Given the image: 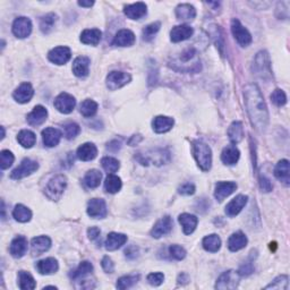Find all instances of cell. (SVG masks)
<instances>
[{
	"mask_svg": "<svg viewBox=\"0 0 290 290\" xmlns=\"http://www.w3.org/2000/svg\"><path fill=\"white\" fill-rule=\"evenodd\" d=\"M244 99L247 114L254 128L258 131L265 130L269 124V111L256 84H249L244 88Z\"/></svg>",
	"mask_w": 290,
	"mask_h": 290,
	"instance_id": "cell-1",
	"label": "cell"
},
{
	"mask_svg": "<svg viewBox=\"0 0 290 290\" xmlns=\"http://www.w3.org/2000/svg\"><path fill=\"white\" fill-rule=\"evenodd\" d=\"M193 154H194L197 165L203 171H208L211 169L212 151L210 146L201 141H194L193 142Z\"/></svg>",
	"mask_w": 290,
	"mask_h": 290,
	"instance_id": "cell-2",
	"label": "cell"
},
{
	"mask_svg": "<svg viewBox=\"0 0 290 290\" xmlns=\"http://www.w3.org/2000/svg\"><path fill=\"white\" fill-rule=\"evenodd\" d=\"M135 158H136L137 161L143 166H162L167 164L170 160V153L169 151L164 149H154L146 151L144 153H138Z\"/></svg>",
	"mask_w": 290,
	"mask_h": 290,
	"instance_id": "cell-3",
	"label": "cell"
},
{
	"mask_svg": "<svg viewBox=\"0 0 290 290\" xmlns=\"http://www.w3.org/2000/svg\"><path fill=\"white\" fill-rule=\"evenodd\" d=\"M253 73L258 79L268 81L272 77L271 61L270 56L266 51H260L254 58Z\"/></svg>",
	"mask_w": 290,
	"mask_h": 290,
	"instance_id": "cell-4",
	"label": "cell"
},
{
	"mask_svg": "<svg viewBox=\"0 0 290 290\" xmlns=\"http://www.w3.org/2000/svg\"><path fill=\"white\" fill-rule=\"evenodd\" d=\"M66 186H67V178H66V176L57 175L48 181L44 193L48 196V199L52 201H58L63 196Z\"/></svg>",
	"mask_w": 290,
	"mask_h": 290,
	"instance_id": "cell-5",
	"label": "cell"
},
{
	"mask_svg": "<svg viewBox=\"0 0 290 290\" xmlns=\"http://www.w3.org/2000/svg\"><path fill=\"white\" fill-rule=\"evenodd\" d=\"M239 281H241V274L234 270L223 272L221 276L218 278L215 284V289L220 290H231L238 287Z\"/></svg>",
	"mask_w": 290,
	"mask_h": 290,
	"instance_id": "cell-6",
	"label": "cell"
},
{
	"mask_svg": "<svg viewBox=\"0 0 290 290\" xmlns=\"http://www.w3.org/2000/svg\"><path fill=\"white\" fill-rule=\"evenodd\" d=\"M231 32H233V36L235 40L238 42L242 47H249V45L252 43L253 39L249 30L244 28L243 24L238 19H233L231 21Z\"/></svg>",
	"mask_w": 290,
	"mask_h": 290,
	"instance_id": "cell-7",
	"label": "cell"
},
{
	"mask_svg": "<svg viewBox=\"0 0 290 290\" xmlns=\"http://www.w3.org/2000/svg\"><path fill=\"white\" fill-rule=\"evenodd\" d=\"M131 81V76L128 73L125 72H111L109 75L107 76L106 83L107 87L110 91H116L118 88H122L123 86L128 84Z\"/></svg>",
	"mask_w": 290,
	"mask_h": 290,
	"instance_id": "cell-8",
	"label": "cell"
},
{
	"mask_svg": "<svg viewBox=\"0 0 290 290\" xmlns=\"http://www.w3.org/2000/svg\"><path fill=\"white\" fill-rule=\"evenodd\" d=\"M38 169H39V164L37 161L31 160V159H24L16 169L13 170L10 178L15 180L23 179V178L32 175V173L36 172Z\"/></svg>",
	"mask_w": 290,
	"mask_h": 290,
	"instance_id": "cell-9",
	"label": "cell"
},
{
	"mask_svg": "<svg viewBox=\"0 0 290 290\" xmlns=\"http://www.w3.org/2000/svg\"><path fill=\"white\" fill-rule=\"evenodd\" d=\"M53 104H55V108L59 113L68 115L73 113V110H74L76 106V100L73 95L63 92V93H60L57 96Z\"/></svg>",
	"mask_w": 290,
	"mask_h": 290,
	"instance_id": "cell-10",
	"label": "cell"
},
{
	"mask_svg": "<svg viewBox=\"0 0 290 290\" xmlns=\"http://www.w3.org/2000/svg\"><path fill=\"white\" fill-rule=\"evenodd\" d=\"M13 33L18 39L28 38L32 32V22L28 17H17L13 23Z\"/></svg>",
	"mask_w": 290,
	"mask_h": 290,
	"instance_id": "cell-11",
	"label": "cell"
},
{
	"mask_svg": "<svg viewBox=\"0 0 290 290\" xmlns=\"http://www.w3.org/2000/svg\"><path fill=\"white\" fill-rule=\"evenodd\" d=\"M107 204L102 199H92L87 203V214L93 219H103L107 216Z\"/></svg>",
	"mask_w": 290,
	"mask_h": 290,
	"instance_id": "cell-12",
	"label": "cell"
},
{
	"mask_svg": "<svg viewBox=\"0 0 290 290\" xmlns=\"http://www.w3.org/2000/svg\"><path fill=\"white\" fill-rule=\"evenodd\" d=\"M172 219L169 215H166L160 220H158L156 225L153 226L152 230H151V236L153 238H161L162 236L168 235L172 230Z\"/></svg>",
	"mask_w": 290,
	"mask_h": 290,
	"instance_id": "cell-13",
	"label": "cell"
},
{
	"mask_svg": "<svg viewBox=\"0 0 290 290\" xmlns=\"http://www.w3.org/2000/svg\"><path fill=\"white\" fill-rule=\"evenodd\" d=\"M71 57L72 51L68 47H57L48 53V59L56 65H65L68 63Z\"/></svg>",
	"mask_w": 290,
	"mask_h": 290,
	"instance_id": "cell-14",
	"label": "cell"
},
{
	"mask_svg": "<svg viewBox=\"0 0 290 290\" xmlns=\"http://www.w3.org/2000/svg\"><path fill=\"white\" fill-rule=\"evenodd\" d=\"M237 189V184L234 181H219L215 185L214 197L219 202H222L223 200L230 196Z\"/></svg>",
	"mask_w": 290,
	"mask_h": 290,
	"instance_id": "cell-15",
	"label": "cell"
},
{
	"mask_svg": "<svg viewBox=\"0 0 290 290\" xmlns=\"http://www.w3.org/2000/svg\"><path fill=\"white\" fill-rule=\"evenodd\" d=\"M34 95V90L30 83H22L14 91L13 98L18 103H28Z\"/></svg>",
	"mask_w": 290,
	"mask_h": 290,
	"instance_id": "cell-16",
	"label": "cell"
},
{
	"mask_svg": "<svg viewBox=\"0 0 290 290\" xmlns=\"http://www.w3.org/2000/svg\"><path fill=\"white\" fill-rule=\"evenodd\" d=\"M247 201H249V197H247L246 195L236 196L234 200H231L230 202L227 204L226 214L228 216H230V218L239 214L243 208L245 207V206L247 204Z\"/></svg>",
	"mask_w": 290,
	"mask_h": 290,
	"instance_id": "cell-17",
	"label": "cell"
},
{
	"mask_svg": "<svg viewBox=\"0 0 290 290\" xmlns=\"http://www.w3.org/2000/svg\"><path fill=\"white\" fill-rule=\"evenodd\" d=\"M28 239L23 237V236H18V237L14 238L9 247V252L11 254V256L16 258H21L24 256L26 252H28Z\"/></svg>",
	"mask_w": 290,
	"mask_h": 290,
	"instance_id": "cell-18",
	"label": "cell"
},
{
	"mask_svg": "<svg viewBox=\"0 0 290 290\" xmlns=\"http://www.w3.org/2000/svg\"><path fill=\"white\" fill-rule=\"evenodd\" d=\"M274 176L278 180H280L285 186L290 185V166L288 160H280L274 168Z\"/></svg>",
	"mask_w": 290,
	"mask_h": 290,
	"instance_id": "cell-19",
	"label": "cell"
},
{
	"mask_svg": "<svg viewBox=\"0 0 290 290\" xmlns=\"http://www.w3.org/2000/svg\"><path fill=\"white\" fill-rule=\"evenodd\" d=\"M193 33H194V30H193L192 26L186 24L178 25L172 28L171 32H170V39H171L172 42L178 43V42L187 40L193 36Z\"/></svg>",
	"mask_w": 290,
	"mask_h": 290,
	"instance_id": "cell-20",
	"label": "cell"
},
{
	"mask_svg": "<svg viewBox=\"0 0 290 290\" xmlns=\"http://www.w3.org/2000/svg\"><path fill=\"white\" fill-rule=\"evenodd\" d=\"M61 137H63L61 131L57 128H52V127H48L42 131V140L47 148H55L59 144Z\"/></svg>",
	"mask_w": 290,
	"mask_h": 290,
	"instance_id": "cell-21",
	"label": "cell"
},
{
	"mask_svg": "<svg viewBox=\"0 0 290 290\" xmlns=\"http://www.w3.org/2000/svg\"><path fill=\"white\" fill-rule=\"evenodd\" d=\"M50 247H51V239L47 236H39V237L33 238L31 242V249H32V254L34 256L47 252Z\"/></svg>",
	"mask_w": 290,
	"mask_h": 290,
	"instance_id": "cell-22",
	"label": "cell"
},
{
	"mask_svg": "<svg viewBox=\"0 0 290 290\" xmlns=\"http://www.w3.org/2000/svg\"><path fill=\"white\" fill-rule=\"evenodd\" d=\"M48 118V110L43 106H37L28 115V123L31 126H40Z\"/></svg>",
	"mask_w": 290,
	"mask_h": 290,
	"instance_id": "cell-23",
	"label": "cell"
},
{
	"mask_svg": "<svg viewBox=\"0 0 290 290\" xmlns=\"http://www.w3.org/2000/svg\"><path fill=\"white\" fill-rule=\"evenodd\" d=\"M135 40V34L130 30H121L116 34L113 44L116 47H131Z\"/></svg>",
	"mask_w": 290,
	"mask_h": 290,
	"instance_id": "cell-24",
	"label": "cell"
},
{
	"mask_svg": "<svg viewBox=\"0 0 290 290\" xmlns=\"http://www.w3.org/2000/svg\"><path fill=\"white\" fill-rule=\"evenodd\" d=\"M90 58L80 56L73 63V73L77 77H86L90 73Z\"/></svg>",
	"mask_w": 290,
	"mask_h": 290,
	"instance_id": "cell-25",
	"label": "cell"
},
{
	"mask_svg": "<svg viewBox=\"0 0 290 290\" xmlns=\"http://www.w3.org/2000/svg\"><path fill=\"white\" fill-rule=\"evenodd\" d=\"M77 158L82 161H91L98 156V149L93 143H84L77 149Z\"/></svg>",
	"mask_w": 290,
	"mask_h": 290,
	"instance_id": "cell-26",
	"label": "cell"
},
{
	"mask_svg": "<svg viewBox=\"0 0 290 290\" xmlns=\"http://www.w3.org/2000/svg\"><path fill=\"white\" fill-rule=\"evenodd\" d=\"M127 242V236L124 234H118V233H110L108 235V237L106 239V245L107 250H116L118 249H121L123 245H125V243Z\"/></svg>",
	"mask_w": 290,
	"mask_h": 290,
	"instance_id": "cell-27",
	"label": "cell"
},
{
	"mask_svg": "<svg viewBox=\"0 0 290 290\" xmlns=\"http://www.w3.org/2000/svg\"><path fill=\"white\" fill-rule=\"evenodd\" d=\"M247 243V237L246 235L242 233V231H237V233L233 234L228 239V249H229L231 252H237V250L243 249L244 247H246Z\"/></svg>",
	"mask_w": 290,
	"mask_h": 290,
	"instance_id": "cell-28",
	"label": "cell"
},
{
	"mask_svg": "<svg viewBox=\"0 0 290 290\" xmlns=\"http://www.w3.org/2000/svg\"><path fill=\"white\" fill-rule=\"evenodd\" d=\"M173 124H175V121L172 118L166 117V116H158V117L154 118L152 123L153 130L158 134L167 133V131L172 128Z\"/></svg>",
	"mask_w": 290,
	"mask_h": 290,
	"instance_id": "cell-29",
	"label": "cell"
},
{
	"mask_svg": "<svg viewBox=\"0 0 290 290\" xmlns=\"http://www.w3.org/2000/svg\"><path fill=\"white\" fill-rule=\"evenodd\" d=\"M146 5L144 2H136L133 5H128L125 7L124 13L130 19H141L146 15Z\"/></svg>",
	"mask_w": 290,
	"mask_h": 290,
	"instance_id": "cell-30",
	"label": "cell"
},
{
	"mask_svg": "<svg viewBox=\"0 0 290 290\" xmlns=\"http://www.w3.org/2000/svg\"><path fill=\"white\" fill-rule=\"evenodd\" d=\"M208 34H210L212 40H213L216 49L219 50L220 55L225 56V37H223V32L220 29V26L211 25L210 30H208Z\"/></svg>",
	"mask_w": 290,
	"mask_h": 290,
	"instance_id": "cell-31",
	"label": "cell"
},
{
	"mask_svg": "<svg viewBox=\"0 0 290 290\" xmlns=\"http://www.w3.org/2000/svg\"><path fill=\"white\" fill-rule=\"evenodd\" d=\"M176 16L179 21L189 22L196 17V9L189 3H180L176 8Z\"/></svg>",
	"mask_w": 290,
	"mask_h": 290,
	"instance_id": "cell-32",
	"label": "cell"
},
{
	"mask_svg": "<svg viewBox=\"0 0 290 290\" xmlns=\"http://www.w3.org/2000/svg\"><path fill=\"white\" fill-rule=\"evenodd\" d=\"M178 220H179V223L181 227H183L185 235H191L194 233V230L197 227V223H199V219H197L195 215L189 213L180 214Z\"/></svg>",
	"mask_w": 290,
	"mask_h": 290,
	"instance_id": "cell-33",
	"label": "cell"
},
{
	"mask_svg": "<svg viewBox=\"0 0 290 290\" xmlns=\"http://www.w3.org/2000/svg\"><path fill=\"white\" fill-rule=\"evenodd\" d=\"M58 261L53 257H48L37 263V269L40 274H52L58 271Z\"/></svg>",
	"mask_w": 290,
	"mask_h": 290,
	"instance_id": "cell-34",
	"label": "cell"
},
{
	"mask_svg": "<svg viewBox=\"0 0 290 290\" xmlns=\"http://www.w3.org/2000/svg\"><path fill=\"white\" fill-rule=\"evenodd\" d=\"M239 157H241V152L234 145L227 146V148L223 149L221 153V160L227 166H234L237 164Z\"/></svg>",
	"mask_w": 290,
	"mask_h": 290,
	"instance_id": "cell-35",
	"label": "cell"
},
{
	"mask_svg": "<svg viewBox=\"0 0 290 290\" xmlns=\"http://www.w3.org/2000/svg\"><path fill=\"white\" fill-rule=\"evenodd\" d=\"M101 31L98 29H86L84 30L82 34H81V41L84 44H90V45H96L99 44L100 40H101Z\"/></svg>",
	"mask_w": 290,
	"mask_h": 290,
	"instance_id": "cell-36",
	"label": "cell"
},
{
	"mask_svg": "<svg viewBox=\"0 0 290 290\" xmlns=\"http://www.w3.org/2000/svg\"><path fill=\"white\" fill-rule=\"evenodd\" d=\"M228 136L233 144H238L244 138V127L241 122H234L228 128Z\"/></svg>",
	"mask_w": 290,
	"mask_h": 290,
	"instance_id": "cell-37",
	"label": "cell"
},
{
	"mask_svg": "<svg viewBox=\"0 0 290 290\" xmlns=\"http://www.w3.org/2000/svg\"><path fill=\"white\" fill-rule=\"evenodd\" d=\"M17 141H18L19 144L23 146V148L31 149L34 144H36L37 136L32 130L23 129V130L19 131L18 135H17Z\"/></svg>",
	"mask_w": 290,
	"mask_h": 290,
	"instance_id": "cell-38",
	"label": "cell"
},
{
	"mask_svg": "<svg viewBox=\"0 0 290 290\" xmlns=\"http://www.w3.org/2000/svg\"><path fill=\"white\" fill-rule=\"evenodd\" d=\"M102 179V173L96 169H92L90 171L86 172V175L84 177V184L87 188H96L101 183Z\"/></svg>",
	"mask_w": 290,
	"mask_h": 290,
	"instance_id": "cell-39",
	"label": "cell"
},
{
	"mask_svg": "<svg viewBox=\"0 0 290 290\" xmlns=\"http://www.w3.org/2000/svg\"><path fill=\"white\" fill-rule=\"evenodd\" d=\"M122 186L123 183L121 178L116 175H113V173L108 175V177L106 178V181H104V189H106V192L110 193V194L118 193L122 189Z\"/></svg>",
	"mask_w": 290,
	"mask_h": 290,
	"instance_id": "cell-40",
	"label": "cell"
},
{
	"mask_svg": "<svg viewBox=\"0 0 290 290\" xmlns=\"http://www.w3.org/2000/svg\"><path fill=\"white\" fill-rule=\"evenodd\" d=\"M202 245L204 247V249L207 250L210 253H216L221 247V239L218 235H210L207 236L206 238L203 239Z\"/></svg>",
	"mask_w": 290,
	"mask_h": 290,
	"instance_id": "cell-41",
	"label": "cell"
},
{
	"mask_svg": "<svg viewBox=\"0 0 290 290\" xmlns=\"http://www.w3.org/2000/svg\"><path fill=\"white\" fill-rule=\"evenodd\" d=\"M13 216L18 222H29L32 218V212L23 204H17L13 211Z\"/></svg>",
	"mask_w": 290,
	"mask_h": 290,
	"instance_id": "cell-42",
	"label": "cell"
},
{
	"mask_svg": "<svg viewBox=\"0 0 290 290\" xmlns=\"http://www.w3.org/2000/svg\"><path fill=\"white\" fill-rule=\"evenodd\" d=\"M18 286L23 290H32L37 287L36 280L26 271H19L18 273Z\"/></svg>",
	"mask_w": 290,
	"mask_h": 290,
	"instance_id": "cell-43",
	"label": "cell"
},
{
	"mask_svg": "<svg viewBox=\"0 0 290 290\" xmlns=\"http://www.w3.org/2000/svg\"><path fill=\"white\" fill-rule=\"evenodd\" d=\"M57 22V15L53 13H49L44 16H42L40 19V30L42 33L48 34L52 31L53 26H55Z\"/></svg>",
	"mask_w": 290,
	"mask_h": 290,
	"instance_id": "cell-44",
	"label": "cell"
},
{
	"mask_svg": "<svg viewBox=\"0 0 290 290\" xmlns=\"http://www.w3.org/2000/svg\"><path fill=\"white\" fill-rule=\"evenodd\" d=\"M80 111L84 117L86 118L93 117V116L96 114V111H98V103L91 99L84 100L80 106Z\"/></svg>",
	"mask_w": 290,
	"mask_h": 290,
	"instance_id": "cell-45",
	"label": "cell"
},
{
	"mask_svg": "<svg viewBox=\"0 0 290 290\" xmlns=\"http://www.w3.org/2000/svg\"><path fill=\"white\" fill-rule=\"evenodd\" d=\"M92 271H93V265H92V263L88 261H83L79 265V268L71 273V278L74 280L81 279V278H84L85 276H87V274H90Z\"/></svg>",
	"mask_w": 290,
	"mask_h": 290,
	"instance_id": "cell-46",
	"label": "cell"
},
{
	"mask_svg": "<svg viewBox=\"0 0 290 290\" xmlns=\"http://www.w3.org/2000/svg\"><path fill=\"white\" fill-rule=\"evenodd\" d=\"M140 280V274H131V276H124L119 278L117 281V288L118 289H128L133 287L134 285L137 284Z\"/></svg>",
	"mask_w": 290,
	"mask_h": 290,
	"instance_id": "cell-47",
	"label": "cell"
},
{
	"mask_svg": "<svg viewBox=\"0 0 290 290\" xmlns=\"http://www.w3.org/2000/svg\"><path fill=\"white\" fill-rule=\"evenodd\" d=\"M161 28V23L160 22H154V23H151L148 26H145L144 29H143V40L149 42L152 40L154 38V36L159 32V30Z\"/></svg>",
	"mask_w": 290,
	"mask_h": 290,
	"instance_id": "cell-48",
	"label": "cell"
},
{
	"mask_svg": "<svg viewBox=\"0 0 290 290\" xmlns=\"http://www.w3.org/2000/svg\"><path fill=\"white\" fill-rule=\"evenodd\" d=\"M101 165L103 169L109 173H114L116 171H118V169L121 168V164H119V161L111 157L103 158V159L101 160Z\"/></svg>",
	"mask_w": 290,
	"mask_h": 290,
	"instance_id": "cell-49",
	"label": "cell"
},
{
	"mask_svg": "<svg viewBox=\"0 0 290 290\" xmlns=\"http://www.w3.org/2000/svg\"><path fill=\"white\" fill-rule=\"evenodd\" d=\"M288 286H289V278L288 276H279L276 278L271 284L269 286H266L265 289H281V290H288Z\"/></svg>",
	"mask_w": 290,
	"mask_h": 290,
	"instance_id": "cell-50",
	"label": "cell"
},
{
	"mask_svg": "<svg viewBox=\"0 0 290 290\" xmlns=\"http://www.w3.org/2000/svg\"><path fill=\"white\" fill-rule=\"evenodd\" d=\"M15 157L14 154L10 152L8 150H3L0 153V167H1L2 170L8 169L11 165L14 164Z\"/></svg>",
	"mask_w": 290,
	"mask_h": 290,
	"instance_id": "cell-51",
	"label": "cell"
},
{
	"mask_svg": "<svg viewBox=\"0 0 290 290\" xmlns=\"http://www.w3.org/2000/svg\"><path fill=\"white\" fill-rule=\"evenodd\" d=\"M64 133L67 140H73L81 133V127L76 123H68L64 126Z\"/></svg>",
	"mask_w": 290,
	"mask_h": 290,
	"instance_id": "cell-52",
	"label": "cell"
},
{
	"mask_svg": "<svg viewBox=\"0 0 290 290\" xmlns=\"http://www.w3.org/2000/svg\"><path fill=\"white\" fill-rule=\"evenodd\" d=\"M271 100L276 106L282 107L287 103V95H286L285 92L280 90V88H276L271 94Z\"/></svg>",
	"mask_w": 290,
	"mask_h": 290,
	"instance_id": "cell-53",
	"label": "cell"
},
{
	"mask_svg": "<svg viewBox=\"0 0 290 290\" xmlns=\"http://www.w3.org/2000/svg\"><path fill=\"white\" fill-rule=\"evenodd\" d=\"M169 253L177 261H181L186 257V250L179 245H171L169 247Z\"/></svg>",
	"mask_w": 290,
	"mask_h": 290,
	"instance_id": "cell-54",
	"label": "cell"
},
{
	"mask_svg": "<svg viewBox=\"0 0 290 290\" xmlns=\"http://www.w3.org/2000/svg\"><path fill=\"white\" fill-rule=\"evenodd\" d=\"M165 280V274L161 272H156V273H150L148 276V281L151 286H154V287H158L160 286Z\"/></svg>",
	"mask_w": 290,
	"mask_h": 290,
	"instance_id": "cell-55",
	"label": "cell"
},
{
	"mask_svg": "<svg viewBox=\"0 0 290 290\" xmlns=\"http://www.w3.org/2000/svg\"><path fill=\"white\" fill-rule=\"evenodd\" d=\"M101 265H102V269L104 270V272H107V273H113L114 272L115 264H114L113 260H111L109 256H104L102 258Z\"/></svg>",
	"mask_w": 290,
	"mask_h": 290,
	"instance_id": "cell-56",
	"label": "cell"
},
{
	"mask_svg": "<svg viewBox=\"0 0 290 290\" xmlns=\"http://www.w3.org/2000/svg\"><path fill=\"white\" fill-rule=\"evenodd\" d=\"M260 187L263 192L269 193L273 189V185L269 178H266L265 176H261L260 177Z\"/></svg>",
	"mask_w": 290,
	"mask_h": 290,
	"instance_id": "cell-57",
	"label": "cell"
},
{
	"mask_svg": "<svg viewBox=\"0 0 290 290\" xmlns=\"http://www.w3.org/2000/svg\"><path fill=\"white\" fill-rule=\"evenodd\" d=\"M178 192H179V194L181 195H193L195 193V186L191 183L184 184L178 188Z\"/></svg>",
	"mask_w": 290,
	"mask_h": 290,
	"instance_id": "cell-58",
	"label": "cell"
},
{
	"mask_svg": "<svg viewBox=\"0 0 290 290\" xmlns=\"http://www.w3.org/2000/svg\"><path fill=\"white\" fill-rule=\"evenodd\" d=\"M254 272V266L250 262H246L245 264L241 266L238 273L241 274V277H249Z\"/></svg>",
	"mask_w": 290,
	"mask_h": 290,
	"instance_id": "cell-59",
	"label": "cell"
},
{
	"mask_svg": "<svg viewBox=\"0 0 290 290\" xmlns=\"http://www.w3.org/2000/svg\"><path fill=\"white\" fill-rule=\"evenodd\" d=\"M100 234H101V230H100L98 227H91L90 229L87 230V236L91 241H95L96 238H99Z\"/></svg>",
	"mask_w": 290,
	"mask_h": 290,
	"instance_id": "cell-60",
	"label": "cell"
},
{
	"mask_svg": "<svg viewBox=\"0 0 290 290\" xmlns=\"http://www.w3.org/2000/svg\"><path fill=\"white\" fill-rule=\"evenodd\" d=\"M125 254H126V257H128L129 260H133V258L137 257L138 249L136 246H130L125 250Z\"/></svg>",
	"mask_w": 290,
	"mask_h": 290,
	"instance_id": "cell-61",
	"label": "cell"
},
{
	"mask_svg": "<svg viewBox=\"0 0 290 290\" xmlns=\"http://www.w3.org/2000/svg\"><path fill=\"white\" fill-rule=\"evenodd\" d=\"M188 282H189L188 274H186V273H180L179 276H178V284H180V285H187Z\"/></svg>",
	"mask_w": 290,
	"mask_h": 290,
	"instance_id": "cell-62",
	"label": "cell"
},
{
	"mask_svg": "<svg viewBox=\"0 0 290 290\" xmlns=\"http://www.w3.org/2000/svg\"><path fill=\"white\" fill-rule=\"evenodd\" d=\"M94 5V1H79V6L81 7H92Z\"/></svg>",
	"mask_w": 290,
	"mask_h": 290,
	"instance_id": "cell-63",
	"label": "cell"
},
{
	"mask_svg": "<svg viewBox=\"0 0 290 290\" xmlns=\"http://www.w3.org/2000/svg\"><path fill=\"white\" fill-rule=\"evenodd\" d=\"M276 245H277L276 243H273V244L271 243V244H270V249H273V250H274V249H276Z\"/></svg>",
	"mask_w": 290,
	"mask_h": 290,
	"instance_id": "cell-64",
	"label": "cell"
}]
</instances>
